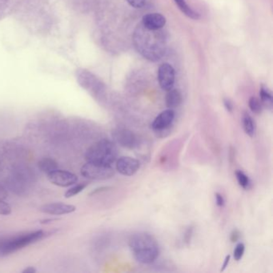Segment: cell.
Masks as SVG:
<instances>
[{
    "instance_id": "1",
    "label": "cell",
    "mask_w": 273,
    "mask_h": 273,
    "mask_svg": "<svg viewBox=\"0 0 273 273\" xmlns=\"http://www.w3.org/2000/svg\"><path fill=\"white\" fill-rule=\"evenodd\" d=\"M133 44L144 58L155 62L165 54L167 36L162 29L150 30L140 24L133 33Z\"/></svg>"
},
{
    "instance_id": "2",
    "label": "cell",
    "mask_w": 273,
    "mask_h": 273,
    "mask_svg": "<svg viewBox=\"0 0 273 273\" xmlns=\"http://www.w3.org/2000/svg\"><path fill=\"white\" fill-rule=\"evenodd\" d=\"M130 248L138 262L149 264L158 258L160 247L155 237L147 232L135 233L129 239Z\"/></svg>"
},
{
    "instance_id": "3",
    "label": "cell",
    "mask_w": 273,
    "mask_h": 273,
    "mask_svg": "<svg viewBox=\"0 0 273 273\" xmlns=\"http://www.w3.org/2000/svg\"><path fill=\"white\" fill-rule=\"evenodd\" d=\"M45 231L42 230L29 231L15 237L0 240V257L11 255L18 250L31 245L37 241H41L45 237Z\"/></svg>"
},
{
    "instance_id": "4",
    "label": "cell",
    "mask_w": 273,
    "mask_h": 273,
    "mask_svg": "<svg viewBox=\"0 0 273 273\" xmlns=\"http://www.w3.org/2000/svg\"><path fill=\"white\" fill-rule=\"evenodd\" d=\"M117 151L115 143L109 140H101L95 143L87 150L85 159L87 162L111 165L116 161Z\"/></svg>"
},
{
    "instance_id": "5",
    "label": "cell",
    "mask_w": 273,
    "mask_h": 273,
    "mask_svg": "<svg viewBox=\"0 0 273 273\" xmlns=\"http://www.w3.org/2000/svg\"><path fill=\"white\" fill-rule=\"evenodd\" d=\"M81 175L92 181H106L115 175V170L111 165L87 162L81 169Z\"/></svg>"
},
{
    "instance_id": "6",
    "label": "cell",
    "mask_w": 273,
    "mask_h": 273,
    "mask_svg": "<svg viewBox=\"0 0 273 273\" xmlns=\"http://www.w3.org/2000/svg\"><path fill=\"white\" fill-rule=\"evenodd\" d=\"M47 176L50 183L61 188H68L76 184L78 181L76 175L64 170L55 169L47 174Z\"/></svg>"
},
{
    "instance_id": "7",
    "label": "cell",
    "mask_w": 273,
    "mask_h": 273,
    "mask_svg": "<svg viewBox=\"0 0 273 273\" xmlns=\"http://www.w3.org/2000/svg\"><path fill=\"white\" fill-rule=\"evenodd\" d=\"M113 141L123 148H134L137 145V137L132 131L124 128H116L112 131Z\"/></svg>"
},
{
    "instance_id": "8",
    "label": "cell",
    "mask_w": 273,
    "mask_h": 273,
    "mask_svg": "<svg viewBox=\"0 0 273 273\" xmlns=\"http://www.w3.org/2000/svg\"><path fill=\"white\" fill-rule=\"evenodd\" d=\"M158 81L164 91H168L173 88L175 83V70L169 64H163L158 70Z\"/></svg>"
},
{
    "instance_id": "9",
    "label": "cell",
    "mask_w": 273,
    "mask_h": 273,
    "mask_svg": "<svg viewBox=\"0 0 273 273\" xmlns=\"http://www.w3.org/2000/svg\"><path fill=\"white\" fill-rule=\"evenodd\" d=\"M76 210L75 206L63 202L49 203L44 204L40 208L41 212L52 216L68 215Z\"/></svg>"
},
{
    "instance_id": "10",
    "label": "cell",
    "mask_w": 273,
    "mask_h": 273,
    "mask_svg": "<svg viewBox=\"0 0 273 273\" xmlns=\"http://www.w3.org/2000/svg\"><path fill=\"white\" fill-rule=\"evenodd\" d=\"M141 168V164L135 159L131 157H123L116 162V170L121 175L131 177L135 175Z\"/></svg>"
},
{
    "instance_id": "11",
    "label": "cell",
    "mask_w": 273,
    "mask_h": 273,
    "mask_svg": "<svg viewBox=\"0 0 273 273\" xmlns=\"http://www.w3.org/2000/svg\"><path fill=\"white\" fill-rule=\"evenodd\" d=\"M30 176L27 172H24L22 170H18L13 174L9 179V187L13 191L21 194L26 191V188L29 181Z\"/></svg>"
},
{
    "instance_id": "12",
    "label": "cell",
    "mask_w": 273,
    "mask_h": 273,
    "mask_svg": "<svg viewBox=\"0 0 273 273\" xmlns=\"http://www.w3.org/2000/svg\"><path fill=\"white\" fill-rule=\"evenodd\" d=\"M174 118H175V111L170 108L165 110L155 117L151 124V128L157 131L165 129L172 124Z\"/></svg>"
},
{
    "instance_id": "13",
    "label": "cell",
    "mask_w": 273,
    "mask_h": 273,
    "mask_svg": "<svg viewBox=\"0 0 273 273\" xmlns=\"http://www.w3.org/2000/svg\"><path fill=\"white\" fill-rule=\"evenodd\" d=\"M141 24L150 30L163 29L166 24V18L160 13H149L143 17Z\"/></svg>"
},
{
    "instance_id": "14",
    "label": "cell",
    "mask_w": 273,
    "mask_h": 273,
    "mask_svg": "<svg viewBox=\"0 0 273 273\" xmlns=\"http://www.w3.org/2000/svg\"><path fill=\"white\" fill-rule=\"evenodd\" d=\"M182 102V95L181 91L177 89H172L168 91V94L166 95V105L170 109L177 108L181 105Z\"/></svg>"
},
{
    "instance_id": "15",
    "label": "cell",
    "mask_w": 273,
    "mask_h": 273,
    "mask_svg": "<svg viewBox=\"0 0 273 273\" xmlns=\"http://www.w3.org/2000/svg\"><path fill=\"white\" fill-rule=\"evenodd\" d=\"M260 95L263 107L269 110L272 109L273 99L271 91L265 86L262 85L260 91Z\"/></svg>"
},
{
    "instance_id": "16",
    "label": "cell",
    "mask_w": 273,
    "mask_h": 273,
    "mask_svg": "<svg viewBox=\"0 0 273 273\" xmlns=\"http://www.w3.org/2000/svg\"><path fill=\"white\" fill-rule=\"evenodd\" d=\"M176 4L178 6L179 9L181 10L186 16L192 20H198L200 18V14L194 10L191 9L188 4L186 3V0H174Z\"/></svg>"
},
{
    "instance_id": "17",
    "label": "cell",
    "mask_w": 273,
    "mask_h": 273,
    "mask_svg": "<svg viewBox=\"0 0 273 273\" xmlns=\"http://www.w3.org/2000/svg\"><path fill=\"white\" fill-rule=\"evenodd\" d=\"M38 167L43 172L48 174L54 170L58 169V164L51 158H44L38 162Z\"/></svg>"
},
{
    "instance_id": "18",
    "label": "cell",
    "mask_w": 273,
    "mask_h": 273,
    "mask_svg": "<svg viewBox=\"0 0 273 273\" xmlns=\"http://www.w3.org/2000/svg\"><path fill=\"white\" fill-rule=\"evenodd\" d=\"M243 125L244 131L248 136L253 137L255 135L257 131L255 121H253V119L248 113H245L243 117Z\"/></svg>"
},
{
    "instance_id": "19",
    "label": "cell",
    "mask_w": 273,
    "mask_h": 273,
    "mask_svg": "<svg viewBox=\"0 0 273 273\" xmlns=\"http://www.w3.org/2000/svg\"><path fill=\"white\" fill-rule=\"evenodd\" d=\"M88 185V182L81 183V184H75V185L72 186L71 188L66 191L64 194V197L66 198H71L75 196L78 195L79 193H81V191H84L87 186Z\"/></svg>"
},
{
    "instance_id": "20",
    "label": "cell",
    "mask_w": 273,
    "mask_h": 273,
    "mask_svg": "<svg viewBox=\"0 0 273 273\" xmlns=\"http://www.w3.org/2000/svg\"><path fill=\"white\" fill-rule=\"evenodd\" d=\"M236 177H237V181L241 187H242L244 189L249 188L251 182H250L249 178H248V176L246 175L245 173L243 172L242 171H240V170H237L236 171Z\"/></svg>"
},
{
    "instance_id": "21",
    "label": "cell",
    "mask_w": 273,
    "mask_h": 273,
    "mask_svg": "<svg viewBox=\"0 0 273 273\" xmlns=\"http://www.w3.org/2000/svg\"><path fill=\"white\" fill-rule=\"evenodd\" d=\"M248 106H249L250 110L252 111L254 114H261L262 112L263 105L261 104V101L257 97H251L249 101H248Z\"/></svg>"
},
{
    "instance_id": "22",
    "label": "cell",
    "mask_w": 273,
    "mask_h": 273,
    "mask_svg": "<svg viewBox=\"0 0 273 273\" xmlns=\"http://www.w3.org/2000/svg\"><path fill=\"white\" fill-rule=\"evenodd\" d=\"M244 251H245V246L243 243L237 244L235 250H234V252H233V257H234L236 261H239L241 260L243 256H244Z\"/></svg>"
},
{
    "instance_id": "23",
    "label": "cell",
    "mask_w": 273,
    "mask_h": 273,
    "mask_svg": "<svg viewBox=\"0 0 273 273\" xmlns=\"http://www.w3.org/2000/svg\"><path fill=\"white\" fill-rule=\"evenodd\" d=\"M11 211L12 210L11 206L5 202L3 199H0V215L8 216L11 214Z\"/></svg>"
},
{
    "instance_id": "24",
    "label": "cell",
    "mask_w": 273,
    "mask_h": 273,
    "mask_svg": "<svg viewBox=\"0 0 273 273\" xmlns=\"http://www.w3.org/2000/svg\"><path fill=\"white\" fill-rule=\"evenodd\" d=\"M132 8H142L145 5L146 0H127Z\"/></svg>"
},
{
    "instance_id": "25",
    "label": "cell",
    "mask_w": 273,
    "mask_h": 273,
    "mask_svg": "<svg viewBox=\"0 0 273 273\" xmlns=\"http://www.w3.org/2000/svg\"><path fill=\"white\" fill-rule=\"evenodd\" d=\"M216 202H217V205L219 206V207H223V206L224 205V203H225V201H224V197H223L221 194H220V193H216Z\"/></svg>"
},
{
    "instance_id": "26",
    "label": "cell",
    "mask_w": 273,
    "mask_h": 273,
    "mask_svg": "<svg viewBox=\"0 0 273 273\" xmlns=\"http://www.w3.org/2000/svg\"><path fill=\"white\" fill-rule=\"evenodd\" d=\"M240 237H241V233H240V231L237 229H234L231 231L230 239H231V242H237V241H238L239 238H240Z\"/></svg>"
},
{
    "instance_id": "27",
    "label": "cell",
    "mask_w": 273,
    "mask_h": 273,
    "mask_svg": "<svg viewBox=\"0 0 273 273\" xmlns=\"http://www.w3.org/2000/svg\"><path fill=\"white\" fill-rule=\"evenodd\" d=\"M224 107L228 112H232L233 111V104L231 101L228 99H225L224 101Z\"/></svg>"
},
{
    "instance_id": "28",
    "label": "cell",
    "mask_w": 273,
    "mask_h": 273,
    "mask_svg": "<svg viewBox=\"0 0 273 273\" xmlns=\"http://www.w3.org/2000/svg\"><path fill=\"white\" fill-rule=\"evenodd\" d=\"M111 188H110V187H101V188H96V189L94 190V191H92L90 193V196L95 195V194H97V193L108 191V190L111 189Z\"/></svg>"
},
{
    "instance_id": "29",
    "label": "cell",
    "mask_w": 273,
    "mask_h": 273,
    "mask_svg": "<svg viewBox=\"0 0 273 273\" xmlns=\"http://www.w3.org/2000/svg\"><path fill=\"white\" fill-rule=\"evenodd\" d=\"M192 228H189L187 231H186V235L184 236V240H185V242H189L191 241V234H192Z\"/></svg>"
},
{
    "instance_id": "30",
    "label": "cell",
    "mask_w": 273,
    "mask_h": 273,
    "mask_svg": "<svg viewBox=\"0 0 273 273\" xmlns=\"http://www.w3.org/2000/svg\"><path fill=\"white\" fill-rule=\"evenodd\" d=\"M7 197H8V191H6L5 188L3 186L0 185V199L4 200V199L7 198Z\"/></svg>"
},
{
    "instance_id": "31",
    "label": "cell",
    "mask_w": 273,
    "mask_h": 273,
    "mask_svg": "<svg viewBox=\"0 0 273 273\" xmlns=\"http://www.w3.org/2000/svg\"><path fill=\"white\" fill-rule=\"evenodd\" d=\"M230 259H231V256L230 255L227 256V257H225L224 264H223L222 268H221V271H224V269L227 268V266L228 265V263H229Z\"/></svg>"
},
{
    "instance_id": "32",
    "label": "cell",
    "mask_w": 273,
    "mask_h": 273,
    "mask_svg": "<svg viewBox=\"0 0 273 273\" xmlns=\"http://www.w3.org/2000/svg\"><path fill=\"white\" fill-rule=\"evenodd\" d=\"M37 270L34 267H28L23 271V273H35Z\"/></svg>"
},
{
    "instance_id": "33",
    "label": "cell",
    "mask_w": 273,
    "mask_h": 273,
    "mask_svg": "<svg viewBox=\"0 0 273 273\" xmlns=\"http://www.w3.org/2000/svg\"><path fill=\"white\" fill-rule=\"evenodd\" d=\"M58 221V219H45L41 221V224H49V223L53 222V221Z\"/></svg>"
}]
</instances>
